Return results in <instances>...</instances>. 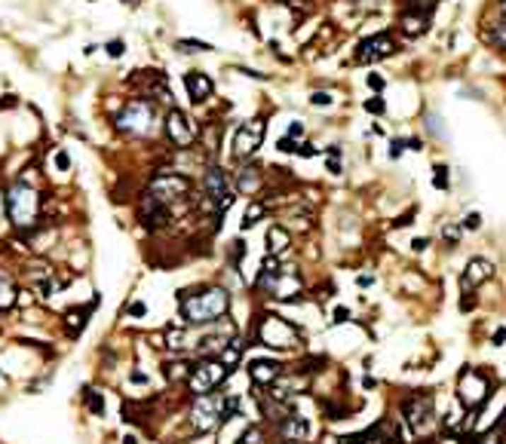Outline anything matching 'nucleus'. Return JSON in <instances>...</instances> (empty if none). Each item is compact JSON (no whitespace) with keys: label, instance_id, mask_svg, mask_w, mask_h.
<instances>
[{"label":"nucleus","instance_id":"1","mask_svg":"<svg viewBox=\"0 0 506 444\" xmlns=\"http://www.w3.org/2000/svg\"><path fill=\"white\" fill-rule=\"evenodd\" d=\"M178 307H181V319L184 325H215L218 319L227 316L230 310V291L224 285H202L197 291H181L178 294Z\"/></svg>","mask_w":506,"mask_h":444},{"label":"nucleus","instance_id":"2","mask_svg":"<svg viewBox=\"0 0 506 444\" xmlns=\"http://www.w3.org/2000/svg\"><path fill=\"white\" fill-rule=\"evenodd\" d=\"M255 291L267 294L273 300H298L304 291V279L298 267H280V257H270L261 264V273L255 279Z\"/></svg>","mask_w":506,"mask_h":444},{"label":"nucleus","instance_id":"3","mask_svg":"<svg viewBox=\"0 0 506 444\" xmlns=\"http://www.w3.org/2000/svg\"><path fill=\"white\" fill-rule=\"evenodd\" d=\"M6 215L13 221L16 230L22 233H34L40 224V193L31 181L16 178L6 190Z\"/></svg>","mask_w":506,"mask_h":444},{"label":"nucleus","instance_id":"4","mask_svg":"<svg viewBox=\"0 0 506 444\" xmlns=\"http://www.w3.org/2000/svg\"><path fill=\"white\" fill-rule=\"evenodd\" d=\"M234 414H239V399L227 392H206V395H193L190 404V426L197 432H212L221 423H227Z\"/></svg>","mask_w":506,"mask_h":444},{"label":"nucleus","instance_id":"5","mask_svg":"<svg viewBox=\"0 0 506 444\" xmlns=\"http://www.w3.org/2000/svg\"><path fill=\"white\" fill-rule=\"evenodd\" d=\"M234 377V365H227L221 356H200L197 362L188 368L184 386L190 395H206L221 390V383H227Z\"/></svg>","mask_w":506,"mask_h":444},{"label":"nucleus","instance_id":"6","mask_svg":"<svg viewBox=\"0 0 506 444\" xmlns=\"http://www.w3.org/2000/svg\"><path fill=\"white\" fill-rule=\"evenodd\" d=\"M117 132L132 135V138H151L156 129H160V114H156V105L151 98H132L120 107L117 114Z\"/></svg>","mask_w":506,"mask_h":444},{"label":"nucleus","instance_id":"7","mask_svg":"<svg viewBox=\"0 0 506 444\" xmlns=\"http://www.w3.org/2000/svg\"><path fill=\"white\" fill-rule=\"evenodd\" d=\"M255 344L267 349H292L301 346V331L276 312H261V319L255 322Z\"/></svg>","mask_w":506,"mask_h":444},{"label":"nucleus","instance_id":"8","mask_svg":"<svg viewBox=\"0 0 506 444\" xmlns=\"http://www.w3.org/2000/svg\"><path fill=\"white\" fill-rule=\"evenodd\" d=\"M147 193H151L154 199L166 202V206H172V202H178L190 193V178L188 175H178V172H156L154 178L147 181Z\"/></svg>","mask_w":506,"mask_h":444},{"label":"nucleus","instance_id":"9","mask_svg":"<svg viewBox=\"0 0 506 444\" xmlns=\"http://www.w3.org/2000/svg\"><path fill=\"white\" fill-rule=\"evenodd\" d=\"M163 129H166V138H169V144L178 147V151H188V147H193V141L200 138V129L193 126V119L184 114V110H178V107H169V110H166Z\"/></svg>","mask_w":506,"mask_h":444},{"label":"nucleus","instance_id":"10","mask_svg":"<svg viewBox=\"0 0 506 444\" xmlns=\"http://www.w3.org/2000/svg\"><path fill=\"white\" fill-rule=\"evenodd\" d=\"M457 395H460V402H464L469 411H476V408H482L485 399L491 395V380H488L478 368H466V371L460 374Z\"/></svg>","mask_w":506,"mask_h":444},{"label":"nucleus","instance_id":"11","mask_svg":"<svg viewBox=\"0 0 506 444\" xmlns=\"http://www.w3.org/2000/svg\"><path fill=\"white\" fill-rule=\"evenodd\" d=\"M264 119L261 117H252V119H246V123H239L236 126V132H234V156L239 163L243 160H252V156L258 153V147H261L264 141Z\"/></svg>","mask_w":506,"mask_h":444},{"label":"nucleus","instance_id":"12","mask_svg":"<svg viewBox=\"0 0 506 444\" xmlns=\"http://www.w3.org/2000/svg\"><path fill=\"white\" fill-rule=\"evenodd\" d=\"M402 417L405 423L418 432V436H427L432 429V417H436V408H432V395L430 392H418L411 395L408 402L402 404Z\"/></svg>","mask_w":506,"mask_h":444},{"label":"nucleus","instance_id":"13","mask_svg":"<svg viewBox=\"0 0 506 444\" xmlns=\"http://www.w3.org/2000/svg\"><path fill=\"white\" fill-rule=\"evenodd\" d=\"M396 52V37L390 31H377L372 37H365L362 43H359V49H356V62H381V59H390V55Z\"/></svg>","mask_w":506,"mask_h":444},{"label":"nucleus","instance_id":"14","mask_svg":"<svg viewBox=\"0 0 506 444\" xmlns=\"http://www.w3.org/2000/svg\"><path fill=\"white\" fill-rule=\"evenodd\" d=\"M172 206H166V202L160 199H154L151 193H144L142 197V206H138V218H142V224L147 230H156V227H163V224H169L172 221Z\"/></svg>","mask_w":506,"mask_h":444},{"label":"nucleus","instance_id":"15","mask_svg":"<svg viewBox=\"0 0 506 444\" xmlns=\"http://www.w3.org/2000/svg\"><path fill=\"white\" fill-rule=\"evenodd\" d=\"M494 276V264L488 261V257H469L466 267H464V276H460V285L466 288H476V285H482L485 279H491Z\"/></svg>","mask_w":506,"mask_h":444},{"label":"nucleus","instance_id":"16","mask_svg":"<svg viewBox=\"0 0 506 444\" xmlns=\"http://www.w3.org/2000/svg\"><path fill=\"white\" fill-rule=\"evenodd\" d=\"M184 89H188V95L193 105H200V101L212 98V92H215V83L206 71H188L184 74Z\"/></svg>","mask_w":506,"mask_h":444},{"label":"nucleus","instance_id":"17","mask_svg":"<svg viewBox=\"0 0 506 444\" xmlns=\"http://www.w3.org/2000/svg\"><path fill=\"white\" fill-rule=\"evenodd\" d=\"M282 371H285V368L276 362V358H255V362L248 365V377H252L255 386H270V383H276Z\"/></svg>","mask_w":506,"mask_h":444},{"label":"nucleus","instance_id":"18","mask_svg":"<svg viewBox=\"0 0 506 444\" xmlns=\"http://www.w3.org/2000/svg\"><path fill=\"white\" fill-rule=\"evenodd\" d=\"M261 184H264V172L258 169V165H243L234 178V190L246 193V197H255V193L261 190Z\"/></svg>","mask_w":506,"mask_h":444},{"label":"nucleus","instance_id":"19","mask_svg":"<svg viewBox=\"0 0 506 444\" xmlns=\"http://www.w3.org/2000/svg\"><path fill=\"white\" fill-rule=\"evenodd\" d=\"M280 432L285 441H307L310 438V420L301 417V414H289V417L280 420Z\"/></svg>","mask_w":506,"mask_h":444},{"label":"nucleus","instance_id":"20","mask_svg":"<svg viewBox=\"0 0 506 444\" xmlns=\"http://www.w3.org/2000/svg\"><path fill=\"white\" fill-rule=\"evenodd\" d=\"M264 243H267V255H270V257H282V255L292 248V233H289V230H285L282 224H270V230H267V236H264Z\"/></svg>","mask_w":506,"mask_h":444},{"label":"nucleus","instance_id":"21","mask_svg":"<svg viewBox=\"0 0 506 444\" xmlns=\"http://www.w3.org/2000/svg\"><path fill=\"white\" fill-rule=\"evenodd\" d=\"M427 22H430V18L427 16H423V13H405L402 18H399V25H402V31L405 34H423V31H427Z\"/></svg>","mask_w":506,"mask_h":444},{"label":"nucleus","instance_id":"22","mask_svg":"<svg viewBox=\"0 0 506 444\" xmlns=\"http://www.w3.org/2000/svg\"><path fill=\"white\" fill-rule=\"evenodd\" d=\"M16 282L9 279V273L0 270V310H9L16 303Z\"/></svg>","mask_w":506,"mask_h":444},{"label":"nucleus","instance_id":"23","mask_svg":"<svg viewBox=\"0 0 506 444\" xmlns=\"http://www.w3.org/2000/svg\"><path fill=\"white\" fill-rule=\"evenodd\" d=\"M264 215H267V206H264V202H248L246 215H243V221H239V230H243V233H246V230H252Z\"/></svg>","mask_w":506,"mask_h":444},{"label":"nucleus","instance_id":"24","mask_svg":"<svg viewBox=\"0 0 506 444\" xmlns=\"http://www.w3.org/2000/svg\"><path fill=\"white\" fill-rule=\"evenodd\" d=\"M166 340H169V344H166V346H169L172 349V353H181V349L184 346H190L188 344V331H184V328H166Z\"/></svg>","mask_w":506,"mask_h":444},{"label":"nucleus","instance_id":"25","mask_svg":"<svg viewBox=\"0 0 506 444\" xmlns=\"http://www.w3.org/2000/svg\"><path fill=\"white\" fill-rule=\"evenodd\" d=\"M175 49L178 52H212L215 46L206 40H188V37H181V40H175Z\"/></svg>","mask_w":506,"mask_h":444},{"label":"nucleus","instance_id":"26","mask_svg":"<svg viewBox=\"0 0 506 444\" xmlns=\"http://www.w3.org/2000/svg\"><path fill=\"white\" fill-rule=\"evenodd\" d=\"M432 187H436V190H448L451 187L448 165H432Z\"/></svg>","mask_w":506,"mask_h":444},{"label":"nucleus","instance_id":"27","mask_svg":"<svg viewBox=\"0 0 506 444\" xmlns=\"http://www.w3.org/2000/svg\"><path fill=\"white\" fill-rule=\"evenodd\" d=\"M488 40H491L497 49H500L503 55H506V22H500V25H494L491 28V34H488Z\"/></svg>","mask_w":506,"mask_h":444},{"label":"nucleus","instance_id":"28","mask_svg":"<svg viewBox=\"0 0 506 444\" xmlns=\"http://www.w3.org/2000/svg\"><path fill=\"white\" fill-rule=\"evenodd\" d=\"M105 52H108V59H123V55H126V40H120V37L108 40L105 43Z\"/></svg>","mask_w":506,"mask_h":444},{"label":"nucleus","instance_id":"29","mask_svg":"<svg viewBox=\"0 0 506 444\" xmlns=\"http://www.w3.org/2000/svg\"><path fill=\"white\" fill-rule=\"evenodd\" d=\"M86 404H89V414H96V417H101V414H105V399H101V395H96L92 390H86Z\"/></svg>","mask_w":506,"mask_h":444},{"label":"nucleus","instance_id":"30","mask_svg":"<svg viewBox=\"0 0 506 444\" xmlns=\"http://www.w3.org/2000/svg\"><path fill=\"white\" fill-rule=\"evenodd\" d=\"M488 441H494V444H506V414L500 420H497V426L491 429V436H488Z\"/></svg>","mask_w":506,"mask_h":444},{"label":"nucleus","instance_id":"31","mask_svg":"<svg viewBox=\"0 0 506 444\" xmlns=\"http://www.w3.org/2000/svg\"><path fill=\"white\" fill-rule=\"evenodd\" d=\"M298 144H301V141H294V138L282 135L280 141H276V151H282V153H294V156H298Z\"/></svg>","mask_w":506,"mask_h":444},{"label":"nucleus","instance_id":"32","mask_svg":"<svg viewBox=\"0 0 506 444\" xmlns=\"http://www.w3.org/2000/svg\"><path fill=\"white\" fill-rule=\"evenodd\" d=\"M365 110H368V114H374V117H381L384 114V110H386V105H384V98H365V105H362Z\"/></svg>","mask_w":506,"mask_h":444},{"label":"nucleus","instance_id":"33","mask_svg":"<svg viewBox=\"0 0 506 444\" xmlns=\"http://www.w3.org/2000/svg\"><path fill=\"white\" fill-rule=\"evenodd\" d=\"M482 227V215H478V211H469V215L460 221V230H478Z\"/></svg>","mask_w":506,"mask_h":444},{"label":"nucleus","instance_id":"34","mask_svg":"<svg viewBox=\"0 0 506 444\" xmlns=\"http://www.w3.org/2000/svg\"><path fill=\"white\" fill-rule=\"evenodd\" d=\"M331 101H335V98H331V92H313V95H310V105L313 107H328Z\"/></svg>","mask_w":506,"mask_h":444},{"label":"nucleus","instance_id":"35","mask_svg":"<svg viewBox=\"0 0 506 444\" xmlns=\"http://www.w3.org/2000/svg\"><path fill=\"white\" fill-rule=\"evenodd\" d=\"M285 135L294 138V141H304V123H301V119H292L289 129H285Z\"/></svg>","mask_w":506,"mask_h":444},{"label":"nucleus","instance_id":"36","mask_svg":"<svg viewBox=\"0 0 506 444\" xmlns=\"http://www.w3.org/2000/svg\"><path fill=\"white\" fill-rule=\"evenodd\" d=\"M230 245H234V248H230V264L239 267V261H243V255H246V245L239 243V239H236V243H230Z\"/></svg>","mask_w":506,"mask_h":444},{"label":"nucleus","instance_id":"37","mask_svg":"<svg viewBox=\"0 0 506 444\" xmlns=\"http://www.w3.org/2000/svg\"><path fill=\"white\" fill-rule=\"evenodd\" d=\"M442 236H445V243L454 248L460 243V227H445V230H442Z\"/></svg>","mask_w":506,"mask_h":444},{"label":"nucleus","instance_id":"38","mask_svg":"<svg viewBox=\"0 0 506 444\" xmlns=\"http://www.w3.org/2000/svg\"><path fill=\"white\" fill-rule=\"evenodd\" d=\"M402 151H405V138H393L390 141V160H399Z\"/></svg>","mask_w":506,"mask_h":444},{"label":"nucleus","instance_id":"39","mask_svg":"<svg viewBox=\"0 0 506 444\" xmlns=\"http://www.w3.org/2000/svg\"><path fill=\"white\" fill-rule=\"evenodd\" d=\"M129 316H132V319H142L144 316V312H147V307H144V303L142 300H132V303H129Z\"/></svg>","mask_w":506,"mask_h":444},{"label":"nucleus","instance_id":"40","mask_svg":"<svg viewBox=\"0 0 506 444\" xmlns=\"http://www.w3.org/2000/svg\"><path fill=\"white\" fill-rule=\"evenodd\" d=\"M55 165H59V172H68L71 169V156L64 153V151H59V153H55Z\"/></svg>","mask_w":506,"mask_h":444},{"label":"nucleus","instance_id":"41","mask_svg":"<svg viewBox=\"0 0 506 444\" xmlns=\"http://www.w3.org/2000/svg\"><path fill=\"white\" fill-rule=\"evenodd\" d=\"M365 83H368V86H372L374 92H381V89H384V77H381V74H368Z\"/></svg>","mask_w":506,"mask_h":444},{"label":"nucleus","instance_id":"42","mask_svg":"<svg viewBox=\"0 0 506 444\" xmlns=\"http://www.w3.org/2000/svg\"><path fill=\"white\" fill-rule=\"evenodd\" d=\"M316 153H319V151H316V147H313L310 141H301V144H298V156H316Z\"/></svg>","mask_w":506,"mask_h":444},{"label":"nucleus","instance_id":"43","mask_svg":"<svg viewBox=\"0 0 506 444\" xmlns=\"http://www.w3.org/2000/svg\"><path fill=\"white\" fill-rule=\"evenodd\" d=\"M427 245H430V239H427V236L411 239V248H414V252H427Z\"/></svg>","mask_w":506,"mask_h":444},{"label":"nucleus","instance_id":"44","mask_svg":"<svg viewBox=\"0 0 506 444\" xmlns=\"http://www.w3.org/2000/svg\"><path fill=\"white\" fill-rule=\"evenodd\" d=\"M350 319V310L347 307H338L335 310V319H331V322H335V325H340V322H347Z\"/></svg>","mask_w":506,"mask_h":444},{"label":"nucleus","instance_id":"45","mask_svg":"<svg viewBox=\"0 0 506 444\" xmlns=\"http://www.w3.org/2000/svg\"><path fill=\"white\" fill-rule=\"evenodd\" d=\"M506 344V328H497L494 331V346H503Z\"/></svg>","mask_w":506,"mask_h":444},{"label":"nucleus","instance_id":"46","mask_svg":"<svg viewBox=\"0 0 506 444\" xmlns=\"http://www.w3.org/2000/svg\"><path fill=\"white\" fill-rule=\"evenodd\" d=\"M356 285H359V288H372V285H374V276H359Z\"/></svg>","mask_w":506,"mask_h":444},{"label":"nucleus","instance_id":"47","mask_svg":"<svg viewBox=\"0 0 506 444\" xmlns=\"http://www.w3.org/2000/svg\"><path fill=\"white\" fill-rule=\"evenodd\" d=\"M16 105H18L16 95H4V101H0V110H4V107H16Z\"/></svg>","mask_w":506,"mask_h":444},{"label":"nucleus","instance_id":"48","mask_svg":"<svg viewBox=\"0 0 506 444\" xmlns=\"http://www.w3.org/2000/svg\"><path fill=\"white\" fill-rule=\"evenodd\" d=\"M473 307H476V298H466V294H464V300H460V310L466 312V310H473Z\"/></svg>","mask_w":506,"mask_h":444},{"label":"nucleus","instance_id":"49","mask_svg":"<svg viewBox=\"0 0 506 444\" xmlns=\"http://www.w3.org/2000/svg\"><path fill=\"white\" fill-rule=\"evenodd\" d=\"M328 172H331V175H340V163L335 160V156H331V160H328Z\"/></svg>","mask_w":506,"mask_h":444},{"label":"nucleus","instance_id":"50","mask_svg":"<svg viewBox=\"0 0 506 444\" xmlns=\"http://www.w3.org/2000/svg\"><path fill=\"white\" fill-rule=\"evenodd\" d=\"M129 380H132V383H147V377H144L142 371H132V377H129Z\"/></svg>","mask_w":506,"mask_h":444},{"label":"nucleus","instance_id":"51","mask_svg":"<svg viewBox=\"0 0 506 444\" xmlns=\"http://www.w3.org/2000/svg\"><path fill=\"white\" fill-rule=\"evenodd\" d=\"M123 444H138V438H135V436H126V438H123Z\"/></svg>","mask_w":506,"mask_h":444},{"label":"nucleus","instance_id":"52","mask_svg":"<svg viewBox=\"0 0 506 444\" xmlns=\"http://www.w3.org/2000/svg\"><path fill=\"white\" fill-rule=\"evenodd\" d=\"M500 16H503V22H506V0H500Z\"/></svg>","mask_w":506,"mask_h":444},{"label":"nucleus","instance_id":"53","mask_svg":"<svg viewBox=\"0 0 506 444\" xmlns=\"http://www.w3.org/2000/svg\"><path fill=\"white\" fill-rule=\"evenodd\" d=\"M285 444H298V441H285Z\"/></svg>","mask_w":506,"mask_h":444}]
</instances>
